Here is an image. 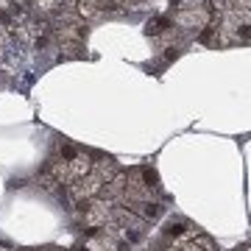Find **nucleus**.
Returning a JSON list of instances; mask_svg holds the SVG:
<instances>
[{"label": "nucleus", "instance_id": "f257e3e1", "mask_svg": "<svg viewBox=\"0 0 251 251\" xmlns=\"http://www.w3.org/2000/svg\"><path fill=\"white\" fill-rule=\"evenodd\" d=\"M92 165H95V162H92L90 151H84V148L75 145V143L59 140L53 153H50V159H48V165H45V171L50 173L59 184H73L75 179L92 173Z\"/></svg>", "mask_w": 251, "mask_h": 251}, {"label": "nucleus", "instance_id": "f03ea898", "mask_svg": "<svg viewBox=\"0 0 251 251\" xmlns=\"http://www.w3.org/2000/svg\"><path fill=\"white\" fill-rule=\"evenodd\" d=\"M75 212H78L81 226L90 234H98L100 229L112 226V201H106V198L95 196V198H87V201H78Z\"/></svg>", "mask_w": 251, "mask_h": 251}, {"label": "nucleus", "instance_id": "7ed1b4c3", "mask_svg": "<svg viewBox=\"0 0 251 251\" xmlns=\"http://www.w3.org/2000/svg\"><path fill=\"white\" fill-rule=\"evenodd\" d=\"M218 42L221 45H246L249 42V11H224V23L218 28Z\"/></svg>", "mask_w": 251, "mask_h": 251}, {"label": "nucleus", "instance_id": "20e7f679", "mask_svg": "<svg viewBox=\"0 0 251 251\" xmlns=\"http://www.w3.org/2000/svg\"><path fill=\"white\" fill-rule=\"evenodd\" d=\"M53 36H59V42H70V45H84V39H87V25H84V20L78 14H56L53 20Z\"/></svg>", "mask_w": 251, "mask_h": 251}, {"label": "nucleus", "instance_id": "39448f33", "mask_svg": "<svg viewBox=\"0 0 251 251\" xmlns=\"http://www.w3.org/2000/svg\"><path fill=\"white\" fill-rule=\"evenodd\" d=\"M173 25H179L181 31H204L212 23V9L206 6H196V9H179L171 20Z\"/></svg>", "mask_w": 251, "mask_h": 251}, {"label": "nucleus", "instance_id": "423d86ee", "mask_svg": "<svg viewBox=\"0 0 251 251\" xmlns=\"http://www.w3.org/2000/svg\"><path fill=\"white\" fill-rule=\"evenodd\" d=\"M196 232V226L187 224L184 218H168L165 224H162V237L165 240H173V243H181V240H190Z\"/></svg>", "mask_w": 251, "mask_h": 251}, {"label": "nucleus", "instance_id": "0eeeda50", "mask_svg": "<svg viewBox=\"0 0 251 251\" xmlns=\"http://www.w3.org/2000/svg\"><path fill=\"white\" fill-rule=\"evenodd\" d=\"M73 6H75V14L81 20H100L103 14L117 9V6H112L106 0H73Z\"/></svg>", "mask_w": 251, "mask_h": 251}, {"label": "nucleus", "instance_id": "6e6552de", "mask_svg": "<svg viewBox=\"0 0 251 251\" xmlns=\"http://www.w3.org/2000/svg\"><path fill=\"white\" fill-rule=\"evenodd\" d=\"M128 209H131L137 218H143L145 224H148V221H156V218H162V212H165L159 201H140V204H131Z\"/></svg>", "mask_w": 251, "mask_h": 251}, {"label": "nucleus", "instance_id": "1a4fd4ad", "mask_svg": "<svg viewBox=\"0 0 251 251\" xmlns=\"http://www.w3.org/2000/svg\"><path fill=\"white\" fill-rule=\"evenodd\" d=\"M173 251H215V243L204 234H193L190 240H181L173 246Z\"/></svg>", "mask_w": 251, "mask_h": 251}, {"label": "nucleus", "instance_id": "9d476101", "mask_svg": "<svg viewBox=\"0 0 251 251\" xmlns=\"http://www.w3.org/2000/svg\"><path fill=\"white\" fill-rule=\"evenodd\" d=\"M171 31H173L171 17H162V14H156V17H151L148 23H145V34L151 36V39H159V36L171 34Z\"/></svg>", "mask_w": 251, "mask_h": 251}, {"label": "nucleus", "instance_id": "9b49d317", "mask_svg": "<svg viewBox=\"0 0 251 251\" xmlns=\"http://www.w3.org/2000/svg\"><path fill=\"white\" fill-rule=\"evenodd\" d=\"M25 6H31L36 14H50V11H59L62 0H25Z\"/></svg>", "mask_w": 251, "mask_h": 251}, {"label": "nucleus", "instance_id": "f8f14e48", "mask_svg": "<svg viewBox=\"0 0 251 251\" xmlns=\"http://www.w3.org/2000/svg\"><path fill=\"white\" fill-rule=\"evenodd\" d=\"M39 187L42 190H48V193H53V196H62V187H59V181L50 176L48 171H42L39 173Z\"/></svg>", "mask_w": 251, "mask_h": 251}, {"label": "nucleus", "instance_id": "ddd939ff", "mask_svg": "<svg viewBox=\"0 0 251 251\" xmlns=\"http://www.w3.org/2000/svg\"><path fill=\"white\" fill-rule=\"evenodd\" d=\"M179 9H196V6H204V0H173Z\"/></svg>", "mask_w": 251, "mask_h": 251}, {"label": "nucleus", "instance_id": "4468645a", "mask_svg": "<svg viewBox=\"0 0 251 251\" xmlns=\"http://www.w3.org/2000/svg\"><path fill=\"white\" fill-rule=\"evenodd\" d=\"M209 6L218 9V11H229L232 9V0H209Z\"/></svg>", "mask_w": 251, "mask_h": 251}, {"label": "nucleus", "instance_id": "2eb2a0df", "mask_svg": "<svg viewBox=\"0 0 251 251\" xmlns=\"http://www.w3.org/2000/svg\"><path fill=\"white\" fill-rule=\"evenodd\" d=\"M165 59H168V62H173V59H179V48H168V53H165Z\"/></svg>", "mask_w": 251, "mask_h": 251}, {"label": "nucleus", "instance_id": "dca6fc26", "mask_svg": "<svg viewBox=\"0 0 251 251\" xmlns=\"http://www.w3.org/2000/svg\"><path fill=\"white\" fill-rule=\"evenodd\" d=\"M232 3H237V9H243V11H249V6H251V0H232Z\"/></svg>", "mask_w": 251, "mask_h": 251}, {"label": "nucleus", "instance_id": "f3484780", "mask_svg": "<svg viewBox=\"0 0 251 251\" xmlns=\"http://www.w3.org/2000/svg\"><path fill=\"white\" fill-rule=\"evenodd\" d=\"M123 3H128V6H134V9H140V6H145L148 0H123Z\"/></svg>", "mask_w": 251, "mask_h": 251}, {"label": "nucleus", "instance_id": "a211bd4d", "mask_svg": "<svg viewBox=\"0 0 251 251\" xmlns=\"http://www.w3.org/2000/svg\"><path fill=\"white\" fill-rule=\"evenodd\" d=\"M39 251H62V249H53V246H45V249H39Z\"/></svg>", "mask_w": 251, "mask_h": 251}, {"label": "nucleus", "instance_id": "6ab92c4d", "mask_svg": "<svg viewBox=\"0 0 251 251\" xmlns=\"http://www.w3.org/2000/svg\"><path fill=\"white\" fill-rule=\"evenodd\" d=\"M106 3H112V6H120V3H123V0H106Z\"/></svg>", "mask_w": 251, "mask_h": 251}]
</instances>
